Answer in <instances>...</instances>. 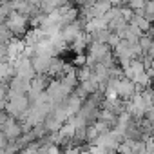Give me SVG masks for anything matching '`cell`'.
Listing matches in <instances>:
<instances>
[{"instance_id": "6da1fadb", "label": "cell", "mask_w": 154, "mask_h": 154, "mask_svg": "<svg viewBox=\"0 0 154 154\" xmlns=\"http://www.w3.org/2000/svg\"><path fill=\"white\" fill-rule=\"evenodd\" d=\"M4 26L9 29V33L13 35V38H22L27 31H29V17L22 15V13H17V11H11L6 20H4Z\"/></svg>"}]
</instances>
